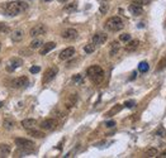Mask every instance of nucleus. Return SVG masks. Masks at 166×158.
Returning a JSON list of instances; mask_svg holds the SVG:
<instances>
[{
  "label": "nucleus",
  "mask_w": 166,
  "mask_h": 158,
  "mask_svg": "<svg viewBox=\"0 0 166 158\" xmlns=\"http://www.w3.org/2000/svg\"><path fill=\"white\" fill-rule=\"evenodd\" d=\"M119 39L122 41V42H128V41L131 39V34H128V33H123V34H120Z\"/></svg>",
  "instance_id": "obj_33"
},
{
  "label": "nucleus",
  "mask_w": 166,
  "mask_h": 158,
  "mask_svg": "<svg viewBox=\"0 0 166 158\" xmlns=\"http://www.w3.org/2000/svg\"><path fill=\"white\" fill-rule=\"evenodd\" d=\"M10 152H12V148H10L9 144H6V143H3V144H0V157H6V156H9Z\"/></svg>",
  "instance_id": "obj_17"
},
{
  "label": "nucleus",
  "mask_w": 166,
  "mask_h": 158,
  "mask_svg": "<svg viewBox=\"0 0 166 158\" xmlns=\"http://www.w3.org/2000/svg\"><path fill=\"white\" fill-rule=\"evenodd\" d=\"M72 81L76 82V83H81V82H82V77H81V75H75L74 77H72Z\"/></svg>",
  "instance_id": "obj_35"
},
{
  "label": "nucleus",
  "mask_w": 166,
  "mask_h": 158,
  "mask_svg": "<svg viewBox=\"0 0 166 158\" xmlns=\"http://www.w3.org/2000/svg\"><path fill=\"white\" fill-rule=\"evenodd\" d=\"M89 77H90V80L94 83L99 85V83L104 80V71H103V70H100V71H98L96 73H94V75H91V76H89Z\"/></svg>",
  "instance_id": "obj_13"
},
{
  "label": "nucleus",
  "mask_w": 166,
  "mask_h": 158,
  "mask_svg": "<svg viewBox=\"0 0 166 158\" xmlns=\"http://www.w3.org/2000/svg\"><path fill=\"white\" fill-rule=\"evenodd\" d=\"M166 68V55L162 57L160 61H158V63H157V71H162V70H165Z\"/></svg>",
  "instance_id": "obj_26"
},
{
  "label": "nucleus",
  "mask_w": 166,
  "mask_h": 158,
  "mask_svg": "<svg viewBox=\"0 0 166 158\" xmlns=\"http://www.w3.org/2000/svg\"><path fill=\"white\" fill-rule=\"evenodd\" d=\"M77 94H71L70 96L67 97V100H66V103H65V106H66L67 109H71V108H74L76 103H77Z\"/></svg>",
  "instance_id": "obj_14"
},
{
  "label": "nucleus",
  "mask_w": 166,
  "mask_h": 158,
  "mask_svg": "<svg viewBox=\"0 0 166 158\" xmlns=\"http://www.w3.org/2000/svg\"><path fill=\"white\" fill-rule=\"evenodd\" d=\"M150 1H151V0H138V3H140V4H148Z\"/></svg>",
  "instance_id": "obj_38"
},
{
  "label": "nucleus",
  "mask_w": 166,
  "mask_h": 158,
  "mask_svg": "<svg viewBox=\"0 0 166 158\" xmlns=\"http://www.w3.org/2000/svg\"><path fill=\"white\" fill-rule=\"evenodd\" d=\"M43 46V42L42 39H39V38H37V39H33L32 42H30L29 47L32 48V50H38V48H41Z\"/></svg>",
  "instance_id": "obj_21"
},
{
  "label": "nucleus",
  "mask_w": 166,
  "mask_h": 158,
  "mask_svg": "<svg viewBox=\"0 0 166 158\" xmlns=\"http://www.w3.org/2000/svg\"><path fill=\"white\" fill-rule=\"evenodd\" d=\"M28 134L33 138H44V133L43 132H39V130H33V129H28Z\"/></svg>",
  "instance_id": "obj_23"
},
{
  "label": "nucleus",
  "mask_w": 166,
  "mask_h": 158,
  "mask_svg": "<svg viewBox=\"0 0 166 158\" xmlns=\"http://www.w3.org/2000/svg\"><path fill=\"white\" fill-rule=\"evenodd\" d=\"M148 68H150V66H148V63L146 61L141 62L140 65H138V70H140V72H147Z\"/></svg>",
  "instance_id": "obj_28"
},
{
  "label": "nucleus",
  "mask_w": 166,
  "mask_h": 158,
  "mask_svg": "<svg viewBox=\"0 0 166 158\" xmlns=\"http://www.w3.org/2000/svg\"><path fill=\"white\" fill-rule=\"evenodd\" d=\"M30 73H37V72H39L41 71V67L39 66H33V67H30Z\"/></svg>",
  "instance_id": "obj_36"
},
{
  "label": "nucleus",
  "mask_w": 166,
  "mask_h": 158,
  "mask_svg": "<svg viewBox=\"0 0 166 158\" xmlns=\"http://www.w3.org/2000/svg\"><path fill=\"white\" fill-rule=\"evenodd\" d=\"M104 27H105V29H108L110 32H119L124 28V24H123V20L119 17H112V18H109L105 22Z\"/></svg>",
  "instance_id": "obj_2"
},
{
  "label": "nucleus",
  "mask_w": 166,
  "mask_h": 158,
  "mask_svg": "<svg viewBox=\"0 0 166 158\" xmlns=\"http://www.w3.org/2000/svg\"><path fill=\"white\" fill-rule=\"evenodd\" d=\"M22 65H23L22 58H19V57H13V58H10L9 65H8V71H14L15 68L20 67Z\"/></svg>",
  "instance_id": "obj_11"
},
{
  "label": "nucleus",
  "mask_w": 166,
  "mask_h": 158,
  "mask_svg": "<svg viewBox=\"0 0 166 158\" xmlns=\"http://www.w3.org/2000/svg\"><path fill=\"white\" fill-rule=\"evenodd\" d=\"M0 50H1V42H0Z\"/></svg>",
  "instance_id": "obj_43"
},
{
  "label": "nucleus",
  "mask_w": 166,
  "mask_h": 158,
  "mask_svg": "<svg viewBox=\"0 0 166 158\" xmlns=\"http://www.w3.org/2000/svg\"><path fill=\"white\" fill-rule=\"evenodd\" d=\"M57 125H58V123L56 119H46V120H43L39 126L43 130H53V129H56Z\"/></svg>",
  "instance_id": "obj_5"
},
{
  "label": "nucleus",
  "mask_w": 166,
  "mask_h": 158,
  "mask_svg": "<svg viewBox=\"0 0 166 158\" xmlns=\"http://www.w3.org/2000/svg\"><path fill=\"white\" fill-rule=\"evenodd\" d=\"M44 3H50V1H52V0H43Z\"/></svg>",
  "instance_id": "obj_41"
},
{
  "label": "nucleus",
  "mask_w": 166,
  "mask_h": 158,
  "mask_svg": "<svg viewBox=\"0 0 166 158\" xmlns=\"http://www.w3.org/2000/svg\"><path fill=\"white\" fill-rule=\"evenodd\" d=\"M23 37H24V32L22 29H17L13 32V34H12V39L14 42H20L23 39Z\"/></svg>",
  "instance_id": "obj_19"
},
{
  "label": "nucleus",
  "mask_w": 166,
  "mask_h": 158,
  "mask_svg": "<svg viewBox=\"0 0 166 158\" xmlns=\"http://www.w3.org/2000/svg\"><path fill=\"white\" fill-rule=\"evenodd\" d=\"M108 9H109V5L107 4V3H102V4H100V6H99V12L102 13V14H107Z\"/></svg>",
  "instance_id": "obj_32"
},
{
  "label": "nucleus",
  "mask_w": 166,
  "mask_h": 158,
  "mask_svg": "<svg viewBox=\"0 0 166 158\" xmlns=\"http://www.w3.org/2000/svg\"><path fill=\"white\" fill-rule=\"evenodd\" d=\"M122 108H123V105H120V104H117V105H114V106L110 109L109 111H107V114H105V117H108V118H110V117H114L116 114H118L120 110H122Z\"/></svg>",
  "instance_id": "obj_18"
},
{
  "label": "nucleus",
  "mask_w": 166,
  "mask_h": 158,
  "mask_svg": "<svg viewBox=\"0 0 166 158\" xmlns=\"http://www.w3.org/2000/svg\"><path fill=\"white\" fill-rule=\"evenodd\" d=\"M28 9V4L26 1H12V3H6L5 5V13L8 15H19L20 13L26 12Z\"/></svg>",
  "instance_id": "obj_1"
},
{
  "label": "nucleus",
  "mask_w": 166,
  "mask_h": 158,
  "mask_svg": "<svg viewBox=\"0 0 166 158\" xmlns=\"http://www.w3.org/2000/svg\"><path fill=\"white\" fill-rule=\"evenodd\" d=\"M114 125H116V121H114V120H110V121H107V123H105V126H107V128H113Z\"/></svg>",
  "instance_id": "obj_37"
},
{
  "label": "nucleus",
  "mask_w": 166,
  "mask_h": 158,
  "mask_svg": "<svg viewBox=\"0 0 166 158\" xmlns=\"http://www.w3.org/2000/svg\"><path fill=\"white\" fill-rule=\"evenodd\" d=\"M76 9H77V3L76 1H72V3H70V4H66L65 5V8H64V10L66 13H72V12H75Z\"/></svg>",
  "instance_id": "obj_22"
},
{
  "label": "nucleus",
  "mask_w": 166,
  "mask_h": 158,
  "mask_svg": "<svg viewBox=\"0 0 166 158\" xmlns=\"http://www.w3.org/2000/svg\"><path fill=\"white\" fill-rule=\"evenodd\" d=\"M55 48H56V43H55V42H48V43L42 46V48H41V51H39V55L44 56V55H47L48 52L55 50Z\"/></svg>",
  "instance_id": "obj_12"
},
{
  "label": "nucleus",
  "mask_w": 166,
  "mask_h": 158,
  "mask_svg": "<svg viewBox=\"0 0 166 158\" xmlns=\"http://www.w3.org/2000/svg\"><path fill=\"white\" fill-rule=\"evenodd\" d=\"M84 51L86 52V53H93V52L95 51V46L93 44V43H89V44H86L85 47H84Z\"/></svg>",
  "instance_id": "obj_30"
},
{
  "label": "nucleus",
  "mask_w": 166,
  "mask_h": 158,
  "mask_svg": "<svg viewBox=\"0 0 166 158\" xmlns=\"http://www.w3.org/2000/svg\"><path fill=\"white\" fill-rule=\"evenodd\" d=\"M74 55H75V48L74 47H67V48H65L64 51L60 52L58 58H60L61 61H66V59H70Z\"/></svg>",
  "instance_id": "obj_8"
},
{
  "label": "nucleus",
  "mask_w": 166,
  "mask_h": 158,
  "mask_svg": "<svg viewBox=\"0 0 166 158\" xmlns=\"http://www.w3.org/2000/svg\"><path fill=\"white\" fill-rule=\"evenodd\" d=\"M28 85V77L27 76H20V77H17L14 81L12 82V86L14 89H22V87Z\"/></svg>",
  "instance_id": "obj_9"
},
{
  "label": "nucleus",
  "mask_w": 166,
  "mask_h": 158,
  "mask_svg": "<svg viewBox=\"0 0 166 158\" xmlns=\"http://www.w3.org/2000/svg\"><path fill=\"white\" fill-rule=\"evenodd\" d=\"M100 70H103L100 66L98 65H94V66H90V67L88 68V71H86V73H88V76H91V75H94V73H96L98 71H100Z\"/></svg>",
  "instance_id": "obj_25"
},
{
  "label": "nucleus",
  "mask_w": 166,
  "mask_h": 158,
  "mask_svg": "<svg viewBox=\"0 0 166 158\" xmlns=\"http://www.w3.org/2000/svg\"><path fill=\"white\" fill-rule=\"evenodd\" d=\"M77 30L76 29H74V28H68V29H66V30H64L62 32V38L64 39H66V41H74V39H76L77 38Z\"/></svg>",
  "instance_id": "obj_7"
},
{
  "label": "nucleus",
  "mask_w": 166,
  "mask_h": 158,
  "mask_svg": "<svg viewBox=\"0 0 166 158\" xmlns=\"http://www.w3.org/2000/svg\"><path fill=\"white\" fill-rule=\"evenodd\" d=\"M57 72H58V68H57V67H51V68H48L47 71L44 72V75H43L42 82H43V83L51 82V81H52V80L55 79V77H56Z\"/></svg>",
  "instance_id": "obj_4"
},
{
  "label": "nucleus",
  "mask_w": 166,
  "mask_h": 158,
  "mask_svg": "<svg viewBox=\"0 0 166 158\" xmlns=\"http://www.w3.org/2000/svg\"><path fill=\"white\" fill-rule=\"evenodd\" d=\"M126 108H128V109H131V108H134V105H136V101L134 100H128V101H126V103L123 104Z\"/></svg>",
  "instance_id": "obj_34"
},
{
  "label": "nucleus",
  "mask_w": 166,
  "mask_h": 158,
  "mask_svg": "<svg viewBox=\"0 0 166 158\" xmlns=\"http://www.w3.org/2000/svg\"><path fill=\"white\" fill-rule=\"evenodd\" d=\"M58 1H60V3H66L67 0H58Z\"/></svg>",
  "instance_id": "obj_40"
},
{
  "label": "nucleus",
  "mask_w": 166,
  "mask_h": 158,
  "mask_svg": "<svg viewBox=\"0 0 166 158\" xmlns=\"http://www.w3.org/2000/svg\"><path fill=\"white\" fill-rule=\"evenodd\" d=\"M155 135L161 137V138H166V129L164 126H158L156 130H155Z\"/></svg>",
  "instance_id": "obj_27"
},
{
  "label": "nucleus",
  "mask_w": 166,
  "mask_h": 158,
  "mask_svg": "<svg viewBox=\"0 0 166 158\" xmlns=\"http://www.w3.org/2000/svg\"><path fill=\"white\" fill-rule=\"evenodd\" d=\"M46 32H47V28L44 24H37V26H34L33 28H30L29 36L34 38L38 36H42V34H46Z\"/></svg>",
  "instance_id": "obj_3"
},
{
  "label": "nucleus",
  "mask_w": 166,
  "mask_h": 158,
  "mask_svg": "<svg viewBox=\"0 0 166 158\" xmlns=\"http://www.w3.org/2000/svg\"><path fill=\"white\" fill-rule=\"evenodd\" d=\"M138 46H140V41L138 39H129L128 43H127V46H126V51L127 52H133L138 48Z\"/></svg>",
  "instance_id": "obj_15"
},
{
  "label": "nucleus",
  "mask_w": 166,
  "mask_h": 158,
  "mask_svg": "<svg viewBox=\"0 0 166 158\" xmlns=\"http://www.w3.org/2000/svg\"><path fill=\"white\" fill-rule=\"evenodd\" d=\"M13 126H14L13 120H10V119H5V120H4V128L8 129V130H10V129H13Z\"/></svg>",
  "instance_id": "obj_31"
},
{
  "label": "nucleus",
  "mask_w": 166,
  "mask_h": 158,
  "mask_svg": "<svg viewBox=\"0 0 166 158\" xmlns=\"http://www.w3.org/2000/svg\"><path fill=\"white\" fill-rule=\"evenodd\" d=\"M128 10L134 17H138V15H141V14H143V8L140 5V3H133V4H131L128 6Z\"/></svg>",
  "instance_id": "obj_10"
},
{
  "label": "nucleus",
  "mask_w": 166,
  "mask_h": 158,
  "mask_svg": "<svg viewBox=\"0 0 166 158\" xmlns=\"http://www.w3.org/2000/svg\"><path fill=\"white\" fill-rule=\"evenodd\" d=\"M36 125H37L36 119H24V120H22V126L24 129H32Z\"/></svg>",
  "instance_id": "obj_16"
},
{
  "label": "nucleus",
  "mask_w": 166,
  "mask_h": 158,
  "mask_svg": "<svg viewBox=\"0 0 166 158\" xmlns=\"http://www.w3.org/2000/svg\"><path fill=\"white\" fill-rule=\"evenodd\" d=\"M157 157H161V158H166V150H164V152H161V153H160V156H157Z\"/></svg>",
  "instance_id": "obj_39"
},
{
  "label": "nucleus",
  "mask_w": 166,
  "mask_h": 158,
  "mask_svg": "<svg viewBox=\"0 0 166 158\" xmlns=\"http://www.w3.org/2000/svg\"><path fill=\"white\" fill-rule=\"evenodd\" d=\"M10 32V28L6 26V24L4 23H0V33H3V34H8Z\"/></svg>",
  "instance_id": "obj_29"
},
{
  "label": "nucleus",
  "mask_w": 166,
  "mask_h": 158,
  "mask_svg": "<svg viewBox=\"0 0 166 158\" xmlns=\"http://www.w3.org/2000/svg\"><path fill=\"white\" fill-rule=\"evenodd\" d=\"M107 39H108V36L105 33H96L91 38V43L94 46H102L105 43Z\"/></svg>",
  "instance_id": "obj_6"
},
{
  "label": "nucleus",
  "mask_w": 166,
  "mask_h": 158,
  "mask_svg": "<svg viewBox=\"0 0 166 158\" xmlns=\"http://www.w3.org/2000/svg\"><path fill=\"white\" fill-rule=\"evenodd\" d=\"M165 26H166V22H165Z\"/></svg>",
  "instance_id": "obj_44"
},
{
  "label": "nucleus",
  "mask_w": 166,
  "mask_h": 158,
  "mask_svg": "<svg viewBox=\"0 0 166 158\" xmlns=\"http://www.w3.org/2000/svg\"><path fill=\"white\" fill-rule=\"evenodd\" d=\"M3 105H4V103H3V101H0V108H1Z\"/></svg>",
  "instance_id": "obj_42"
},
{
  "label": "nucleus",
  "mask_w": 166,
  "mask_h": 158,
  "mask_svg": "<svg viewBox=\"0 0 166 158\" xmlns=\"http://www.w3.org/2000/svg\"><path fill=\"white\" fill-rule=\"evenodd\" d=\"M157 149L154 148V147H151V148H147L146 150H145V156L146 157H157Z\"/></svg>",
  "instance_id": "obj_24"
},
{
  "label": "nucleus",
  "mask_w": 166,
  "mask_h": 158,
  "mask_svg": "<svg viewBox=\"0 0 166 158\" xmlns=\"http://www.w3.org/2000/svg\"><path fill=\"white\" fill-rule=\"evenodd\" d=\"M119 51V43L117 41H114L112 44H110V51H109V56L110 57H114Z\"/></svg>",
  "instance_id": "obj_20"
}]
</instances>
